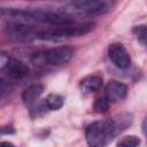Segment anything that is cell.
<instances>
[{
  "instance_id": "cell-9",
  "label": "cell",
  "mask_w": 147,
  "mask_h": 147,
  "mask_svg": "<svg viewBox=\"0 0 147 147\" xmlns=\"http://www.w3.org/2000/svg\"><path fill=\"white\" fill-rule=\"evenodd\" d=\"M126 92H127L126 85L117 80H110L106 86V98L111 102H116L124 99Z\"/></svg>"
},
{
  "instance_id": "cell-14",
  "label": "cell",
  "mask_w": 147,
  "mask_h": 147,
  "mask_svg": "<svg viewBox=\"0 0 147 147\" xmlns=\"http://www.w3.org/2000/svg\"><path fill=\"white\" fill-rule=\"evenodd\" d=\"M109 100L105 96V98H98L95 101H94V105H93V109L96 111V113H106L109 108Z\"/></svg>"
},
{
  "instance_id": "cell-4",
  "label": "cell",
  "mask_w": 147,
  "mask_h": 147,
  "mask_svg": "<svg viewBox=\"0 0 147 147\" xmlns=\"http://www.w3.org/2000/svg\"><path fill=\"white\" fill-rule=\"evenodd\" d=\"M74 49L70 46H60L42 52L41 59L44 62L52 65H60L68 63L74 57Z\"/></svg>"
},
{
  "instance_id": "cell-15",
  "label": "cell",
  "mask_w": 147,
  "mask_h": 147,
  "mask_svg": "<svg viewBox=\"0 0 147 147\" xmlns=\"http://www.w3.org/2000/svg\"><path fill=\"white\" fill-rule=\"evenodd\" d=\"M137 38L145 45H147V26H138L136 29Z\"/></svg>"
},
{
  "instance_id": "cell-1",
  "label": "cell",
  "mask_w": 147,
  "mask_h": 147,
  "mask_svg": "<svg viewBox=\"0 0 147 147\" xmlns=\"http://www.w3.org/2000/svg\"><path fill=\"white\" fill-rule=\"evenodd\" d=\"M132 123L130 114H121L109 119L91 123L85 132L90 147H105L115 136L124 131Z\"/></svg>"
},
{
  "instance_id": "cell-16",
  "label": "cell",
  "mask_w": 147,
  "mask_h": 147,
  "mask_svg": "<svg viewBox=\"0 0 147 147\" xmlns=\"http://www.w3.org/2000/svg\"><path fill=\"white\" fill-rule=\"evenodd\" d=\"M0 147H15V146L11 142H9V141H2L0 144Z\"/></svg>"
},
{
  "instance_id": "cell-13",
  "label": "cell",
  "mask_w": 147,
  "mask_h": 147,
  "mask_svg": "<svg viewBox=\"0 0 147 147\" xmlns=\"http://www.w3.org/2000/svg\"><path fill=\"white\" fill-rule=\"evenodd\" d=\"M140 144V139L136 136H126L118 140L117 147H138Z\"/></svg>"
},
{
  "instance_id": "cell-8",
  "label": "cell",
  "mask_w": 147,
  "mask_h": 147,
  "mask_svg": "<svg viewBox=\"0 0 147 147\" xmlns=\"http://www.w3.org/2000/svg\"><path fill=\"white\" fill-rule=\"evenodd\" d=\"M1 70L5 71L7 76L13 79L24 78L29 74V67L21 60H17L14 57H9L8 62L6 63L3 68H1Z\"/></svg>"
},
{
  "instance_id": "cell-2",
  "label": "cell",
  "mask_w": 147,
  "mask_h": 147,
  "mask_svg": "<svg viewBox=\"0 0 147 147\" xmlns=\"http://www.w3.org/2000/svg\"><path fill=\"white\" fill-rule=\"evenodd\" d=\"M2 14H8L10 16L24 18V20H34L41 23H48L56 26H63L72 24V18L68 14H63L60 11H52V10H42V9H32V10H17V9H9L2 8Z\"/></svg>"
},
{
  "instance_id": "cell-10",
  "label": "cell",
  "mask_w": 147,
  "mask_h": 147,
  "mask_svg": "<svg viewBox=\"0 0 147 147\" xmlns=\"http://www.w3.org/2000/svg\"><path fill=\"white\" fill-rule=\"evenodd\" d=\"M44 92V86L40 84H33L26 87L22 93V100L26 106L33 105Z\"/></svg>"
},
{
  "instance_id": "cell-11",
  "label": "cell",
  "mask_w": 147,
  "mask_h": 147,
  "mask_svg": "<svg viewBox=\"0 0 147 147\" xmlns=\"http://www.w3.org/2000/svg\"><path fill=\"white\" fill-rule=\"evenodd\" d=\"M102 77L100 76H87L84 79L80 80V86L83 90L88 91V92H95L99 91L102 86Z\"/></svg>"
},
{
  "instance_id": "cell-7",
  "label": "cell",
  "mask_w": 147,
  "mask_h": 147,
  "mask_svg": "<svg viewBox=\"0 0 147 147\" xmlns=\"http://www.w3.org/2000/svg\"><path fill=\"white\" fill-rule=\"evenodd\" d=\"M108 55L111 62L119 69H126L131 64V57L121 42H113L108 47Z\"/></svg>"
},
{
  "instance_id": "cell-6",
  "label": "cell",
  "mask_w": 147,
  "mask_h": 147,
  "mask_svg": "<svg viewBox=\"0 0 147 147\" xmlns=\"http://www.w3.org/2000/svg\"><path fill=\"white\" fill-rule=\"evenodd\" d=\"M76 11L86 14H102L111 8V3L103 0H78L70 3Z\"/></svg>"
},
{
  "instance_id": "cell-17",
  "label": "cell",
  "mask_w": 147,
  "mask_h": 147,
  "mask_svg": "<svg viewBox=\"0 0 147 147\" xmlns=\"http://www.w3.org/2000/svg\"><path fill=\"white\" fill-rule=\"evenodd\" d=\"M142 131L147 134V117L144 119V122H142Z\"/></svg>"
},
{
  "instance_id": "cell-5",
  "label": "cell",
  "mask_w": 147,
  "mask_h": 147,
  "mask_svg": "<svg viewBox=\"0 0 147 147\" xmlns=\"http://www.w3.org/2000/svg\"><path fill=\"white\" fill-rule=\"evenodd\" d=\"M39 31H34L33 26L25 25L22 23H9L6 26V34L11 40L16 41H29L33 38H38Z\"/></svg>"
},
{
  "instance_id": "cell-12",
  "label": "cell",
  "mask_w": 147,
  "mask_h": 147,
  "mask_svg": "<svg viewBox=\"0 0 147 147\" xmlns=\"http://www.w3.org/2000/svg\"><path fill=\"white\" fill-rule=\"evenodd\" d=\"M64 103V99L62 95L60 94H55V93H51L48 94V96L45 100V105L47 106V108L52 109V110H57L60 109Z\"/></svg>"
},
{
  "instance_id": "cell-3",
  "label": "cell",
  "mask_w": 147,
  "mask_h": 147,
  "mask_svg": "<svg viewBox=\"0 0 147 147\" xmlns=\"http://www.w3.org/2000/svg\"><path fill=\"white\" fill-rule=\"evenodd\" d=\"M94 24L91 22L80 23V24H69L63 26H56L53 29L41 30L38 33V39L42 40H56L69 37H78L88 33L93 29Z\"/></svg>"
}]
</instances>
